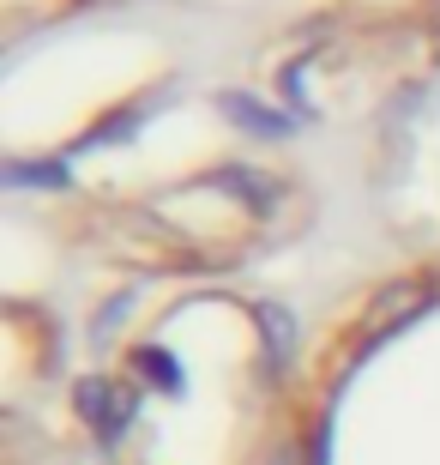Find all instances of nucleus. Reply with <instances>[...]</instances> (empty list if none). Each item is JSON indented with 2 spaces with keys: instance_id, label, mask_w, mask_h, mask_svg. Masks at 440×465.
Returning <instances> with one entry per match:
<instances>
[{
  "instance_id": "obj_2",
  "label": "nucleus",
  "mask_w": 440,
  "mask_h": 465,
  "mask_svg": "<svg viewBox=\"0 0 440 465\" xmlns=\"http://www.w3.org/2000/svg\"><path fill=\"white\" fill-rule=\"evenodd\" d=\"M223 109H230V115H236V121H248L254 134H266V139H278V134H284V127H289L284 115H266V109H259V104H248V97H223Z\"/></svg>"
},
{
  "instance_id": "obj_1",
  "label": "nucleus",
  "mask_w": 440,
  "mask_h": 465,
  "mask_svg": "<svg viewBox=\"0 0 440 465\" xmlns=\"http://www.w3.org/2000/svg\"><path fill=\"white\" fill-rule=\"evenodd\" d=\"M79 405H85V417L97 423L103 435H115L121 423H127V393H115L109 381H91V387H79Z\"/></svg>"
}]
</instances>
